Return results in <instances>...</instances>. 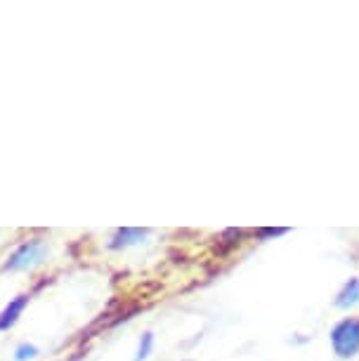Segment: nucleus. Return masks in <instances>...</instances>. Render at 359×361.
Returning a JSON list of instances; mask_svg holds the SVG:
<instances>
[{
  "instance_id": "1",
  "label": "nucleus",
  "mask_w": 359,
  "mask_h": 361,
  "mask_svg": "<svg viewBox=\"0 0 359 361\" xmlns=\"http://www.w3.org/2000/svg\"><path fill=\"white\" fill-rule=\"evenodd\" d=\"M334 347L341 357H352L359 350V322L348 319V322L338 324L334 331Z\"/></svg>"
},
{
  "instance_id": "2",
  "label": "nucleus",
  "mask_w": 359,
  "mask_h": 361,
  "mask_svg": "<svg viewBox=\"0 0 359 361\" xmlns=\"http://www.w3.org/2000/svg\"><path fill=\"white\" fill-rule=\"evenodd\" d=\"M43 255V243L38 241H29L24 243L22 248H17L12 253L10 262H8V269H22V267H29V264H36Z\"/></svg>"
},
{
  "instance_id": "7",
  "label": "nucleus",
  "mask_w": 359,
  "mask_h": 361,
  "mask_svg": "<svg viewBox=\"0 0 359 361\" xmlns=\"http://www.w3.org/2000/svg\"><path fill=\"white\" fill-rule=\"evenodd\" d=\"M286 229H265V231H260V234H265V236H276V234H284Z\"/></svg>"
},
{
  "instance_id": "3",
  "label": "nucleus",
  "mask_w": 359,
  "mask_h": 361,
  "mask_svg": "<svg viewBox=\"0 0 359 361\" xmlns=\"http://www.w3.org/2000/svg\"><path fill=\"white\" fill-rule=\"evenodd\" d=\"M26 295H19L17 300H12V302L5 307V312L0 314V331H5V329H10L12 324L17 322V317L22 314V310L26 307Z\"/></svg>"
},
{
  "instance_id": "4",
  "label": "nucleus",
  "mask_w": 359,
  "mask_h": 361,
  "mask_svg": "<svg viewBox=\"0 0 359 361\" xmlns=\"http://www.w3.org/2000/svg\"><path fill=\"white\" fill-rule=\"evenodd\" d=\"M357 300H359V281H350L345 286V290L341 293V298H338V305L348 307V305H355Z\"/></svg>"
},
{
  "instance_id": "6",
  "label": "nucleus",
  "mask_w": 359,
  "mask_h": 361,
  "mask_svg": "<svg viewBox=\"0 0 359 361\" xmlns=\"http://www.w3.org/2000/svg\"><path fill=\"white\" fill-rule=\"evenodd\" d=\"M149 347H152V336H149V333H147V336H145V343L140 345V354H138V359H145V357H147V354H149Z\"/></svg>"
},
{
  "instance_id": "5",
  "label": "nucleus",
  "mask_w": 359,
  "mask_h": 361,
  "mask_svg": "<svg viewBox=\"0 0 359 361\" xmlns=\"http://www.w3.org/2000/svg\"><path fill=\"white\" fill-rule=\"evenodd\" d=\"M38 350L33 345H22L17 350V361H26V359H31V357H36Z\"/></svg>"
}]
</instances>
